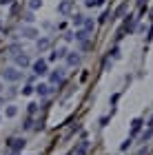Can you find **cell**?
<instances>
[{"mask_svg": "<svg viewBox=\"0 0 153 155\" xmlns=\"http://www.w3.org/2000/svg\"><path fill=\"white\" fill-rule=\"evenodd\" d=\"M31 91H33V87H25V89H22V93H25V95H29Z\"/></svg>", "mask_w": 153, "mask_h": 155, "instance_id": "17", "label": "cell"}, {"mask_svg": "<svg viewBox=\"0 0 153 155\" xmlns=\"http://www.w3.org/2000/svg\"><path fill=\"white\" fill-rule=\"evenodd\" d=\"M5 80L7 82H18L20 80V71H18V69H13V67L5 69Z\"/></svg>", "mask_w": 153, "mask_h": 155, "instance_id": "1", "label": "cell"}, {"mask_svg": "<svg viewBox=\"0 0 153 155\" xmlns=\"http://www.w3.org/2000/svg\"><path fill=\"white\" fill-rule=\"evenodd\" d=\"M9 146L13 151H20V149H25V140H9Z\"/></svg>", "mask_w": 153, "mask_h": 155, "instance_id": "5", "label": "cell"}, {"mask_svg": "<svg viewBox=\"0 0 153 155\" xmlns=\"http://www.w3.org/2000/svg\"><path fill=\"white\" fill-rule=\"evenodd\" d=\"M140 126H142V120L138 117V120H133V133H138L140 131Z\"/></svg>", "mask_w": 153, "mask_h": 155, "instance_id": "13", "label": "cell"}, {"mask_svg": "<svg viewBox=\"0 0 153 155\" xmlns=\"http://www.w3.org/2000/svg\"><path fill=\"white\" fill-rule=\"evenodd\" d=\"M36 91H38V95H47L49 93V84H38Z\"/></svg>", "mask_w": 153, "mask_h": 155, "instance_id": "7", "label": "cell"}, {"mask_svg": "<svg viewBox=\"0 0 153 155\" xmlns=\"http://www.w3.org/2000/svg\"><path fill=\"white\" fill-rule=\"evenodd\" d=\"M16 115H18V109L13 107V104H11V107H7V117H16Z\"/></svg>", "mask_w": 153, "mask_h": 155, "instance_id": "10", "label": "cell"}, {"mask_svg": "<svg viewBox=\"0 0 153 155\" xmlns=\"http://www.w3.org/2000/svg\"><path fill=\"white\" fill-rule=\"evenodd\" d=\"M16 64L25 69V67H29V64H31V60L27 58V53H18V55H16Z\"/></svg>", "mask_w": 153, "mask_h": 155, "instance_id": "3", "label": "cell"}, {"mask_svg": "<svg viewBox=\"0 0 153 155\" xmlns=\"http://www.w3.org/2000/svg\"><path fill=\"white\" fill-rule=\"evenodd\" d=\"M31 69H33V73H36V75H45L47 73V62L45 60H36L31 64Z\"/></svg>", "mask_w": 153, "mask_h": 155, "instance_id": "2", "label": "cell"}, {"mask_svg": "<svg viewBox=\"0 0 153 155\" xmlns=\"http://www.w3.org/2000/svg\"><path fill=\"white\" fill-rule=\"evenodd\" d=\"M67 62H69V64H71V67H75V64H78V62H80V58H78V55H69V58H67Z\"/></svg>", "mask_w": 153, "mask_h": 155, "instance_id": "11", "label": "cell"}, {"mask_svg": "<svg viewBox=\"0 0 153 155\" xmlns=\"http://www.w3.org/2000/svg\"><path fill=\"white\" fill-rule=\"evenodd\" d=\"M85 27H87V31H91L95 25H93V20H87V22H85Z\"/></svg>", "mask_w": 153, "mask_h": 155, "instance_id": "15", "label": "cell"}, {"mask_svg": "<svg viewBox=\"0 0 153 155\" xmlns=\"http://www.w3.org/2000/svg\"><path fill=\"white\" fill-rule=\"evenodd\" d=\"M20 33H22L25 38H36V36H38V31L33 29V27H22V29H20Z\"/></svg>", "mask_w": 153, "mask_h": 155, "instance_id": "4", "label": "cell"}, {"mask_svg": "<svg viewBox=\"0 0 153 155\" xmlns=\"http://www.w3.org/2000/svg\"><path fill=\"white\" fill-rule=\"evenodd\" d=\"M82 22H85V18H82V16H73V25H82Z\"/></svg>", "mask_w": 153, "mask_h": 155, "instance_id": "14", "label": "cell"}, {"mask_svg": "<svg viewBox=\"0 0 153 155\" xmlns=\"http://www.w3.org/2000/svg\"><path fill=\"white\" fill-rule=\"evenodd\" d=\"M42 5V0H29V9L33 11V9H38V7Z\"/></svg>", "mask_w": 153, "mask_h": 155, "instance_id": "12", "label": "cell"}, {"mask_svg": "<svg viewBox=\"0 0 153 155\" xmlns=\"http://www.w3.org/2000/svg\"><path fill=\"white\" fill-rule=\"evenodd\" d=\"M33 20H36V18H33V13H27V16H25V22H33Z\"/></svg>", "mask_w": 153, "mask_h": 155, "instance_id": "16", "label": "cell"}, {"mask_svg": "<svg viewBox=\"0 0 153 155\" xmlns=\"http://www.w3.org/2000/svg\"><path fill=\"white\" fill-rule=\"evenodd\" d=\"M0 91H2V82H0Z\"/></svg>", "mask_w": 153, "mask_h": 155, "instance_id": "18", "label": "cell"}, {"mask_svg": "<svg viewBox=\"0 0 153 155\" xmlns=\"http://www.w3.org/2000/svg\"><path fill=\"white\" fill-rule=\"evenodd\" d=\"M49 80H51L53 84H60V82H62V71H55V73H51V78H49Z\"/></svg>", "mask_w": 153, "mask_h": 155, "instance_id": "8", "label": "cell"}, {"mask_svg": "<svg viewBox=\"0 0 153 155\" xmlns=\"http://www.w3.org/2000/svg\"><path fill=\"white\" fill-rule=\"evenodd\" d=\"M58 11H60V13H69V11H71V2H69V0H67V2H62V5L58 7Z\"/></svg>", "mask_w": 153, "mask_h": 155, "instance_id": "9", "label": "cell"}, {"mask_svg": "<svg viewBox=\"0 0 153 155\" xmlns=\"http://www.w3.org/2000/svg\"><path fill=\"white\" fill-rule=\"evenodd\" d=\"M49 45H51L49 38H40V40H38V51H47V49H49Z\"/></svg>", "mask_w": 153, "mask_h": 155, "instance_id": "6", "label": "cell"}]
</instances>
